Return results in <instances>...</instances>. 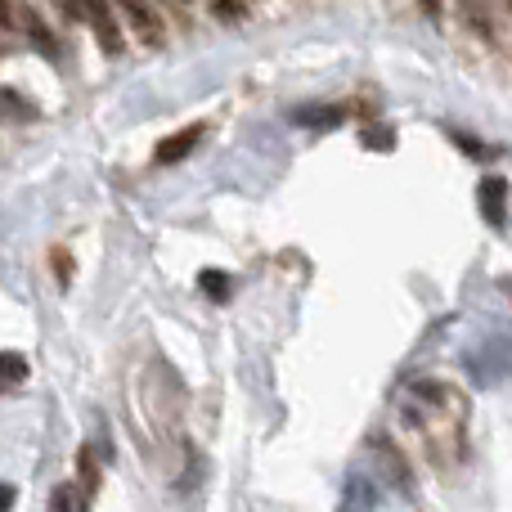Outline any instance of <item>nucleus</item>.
I'll return each mask as SVG.
<instances>
[{
	"instance_id": "obj_14",
	"label": "nucleus",
	"mask_w": 512,
	"mask_h": 512,
	"mask_svg": "<svg viewBox=\"0 0 512 512\" xmlns=\"http://www.w3.org/2000/svg\"><path fill=\"white\" fill-rule=\"evenodd\" d=\"M364 144H369V149H391V144H396V135H391V131H364Z\"/></svg>"
},
{
	"instance_id": "obj_13",
	"label": "nucleus",
	"mask_w": 512,
	"mask_h": 512,
	"mask_svg": "<svg viewBox=\"0 0 512 512\" xmlns=\"http://www.w3.org/2000/svg\"><path fill=\"white\" fill-rule=\"evenodd\" d=\"M5 369H9V387H18V382L27 378V364H23V355H18V351L5 355Z\"/></svg>"
},
{
	"instance_id": "obj_18",
	"label": "nucleus",
	"mask_w": 512,
	"mask_h": 512,
	"mask_svg": "<svg viewBox=\"0 0 512 512\" xmlns=\"http://www.w3.org/2000/svg\"><path fill=\"white\" fill-rule=\"evenodd\" d=\"M508 5H512V0H508Z\"/></svg>"
},
{
	"instance_id": "obj_3",
	"label": "nucleus",
	"mask_w": 512,
	"mask_h": 512,
	"mask_svg": "<svg viewBox=\"0 0 512 512\" xmlns=\"http://www.w3.org/2000/svg\"><path fill=\"white\" fill-rule=\"evenodd\" d=\"M86 23L95 27V41L104 54H122V27H117L113 9H108V0H86Z\"/></svg>"
},
{
	"instance_id": "obj_11",
	"label": "nucleus",
	"mask_w": 512,
	"mask_h": 512,
	"mask_svg": "<svg viewBox=\"0 0 512 512\" xmlns=\"http://www.w3.org/2000/svg\"><path fill=\"white\" fill-rule=\"evenodd\" d=\"M207 5H212V14L216 18H243V9H248V0H207Z\"/></svg>"
},
{
	"instance_id": "obj_1",
	"label": "nucleus",
	"mask_w": 512,
	"mask_h": 512,
	"mask_svg": "<svg viewBox=\"0 0 512 512\" xmlns=\"http://www.w3.org/2000/svg\"><path fill=\"white\" fill-rule=\"evenodd\" d=\"M477 207H481V221L504 230L508 225V180L504 176H486L477 185Z\"/></svg>"
},
{
	"instance_id": "obj_4",
	"label": "nucleus",
	"mask_w": 512,
	"mask_h": 512,
	"mask_svg": "<svg viewBox=\"0 0 512 512\" xmlns=\"http://www.w3.org/2000/svg\"><path fill=\"white\" fill-rule=\"evenodd\" d=\"M117 5H122V14L131 18V27H135V32H140L149 45H162V41H167V32H162V18L149 9V0H117Z\"/></svg>"
},
{
	"instance_id": "obj_8",
	"label": "nucleus",
	"mask_w": 512,
	"mask_h": 512,
	"mask_svg": "<svg viewBox=\"0 0 512 512\" xmlns=\"http://www.w3.org/2000/svg\"><path fill=\"white\" fill-rule=\"evenodd\" d=\"M99 490V468H95V454L90 450H81V495H95Z\"/></svg>"
},
{
	"instance_id": "obj_16",
	"label": "nucleus",
	"mask_w": 512,
	"mask_h": 512,
	"mask_svg": "<svg viewBox=\"0 0 512 512\" xmlns=\"http://www.w3.org/2000/svg\"><path fill=\"white\" fill-rule=\"evenodd\" d=\"M418 9H423L427 18H441V0H418Z\"/></svg>"
},
{
	"instance_id": "obj_15",
	"label": "nucleus",
	"mask_w": 512,
	"mask_h": 512,
	"mask_svg": "<svg viewBox=\"0 0 512 512\" xmlns=\"http://www.w3.org/2000/svg\"><path fill=\"white\" fill-rule=\"evenodd\" d=\"M54 270H59V283L72 279V261H68V252L63 248H54Z\"/></svg>"
},
{
	"instance_id": "obj_7",
	"label": "nucleus",
	"mask_w": 512,
	"mask_h": 512,
	"mask_svg": "<svg viewBox=\"0 0 512 512\" xmlns=\"http://www.w3.org/2000/svg\"><path fill=\"white\" fill-rule=\"evenodd\" d=\"M450 140L459 144L463 153H472V158H481V162H490V158H495V149H486V144H481L477 135H463V131H454V126H450Z\"/></svg>"
},
{
	"instance_id": "obj_12",
	"label": "nucleus",
	"mask_w": 512,
	"mask_h": 512,
	"mask_svg": "<svg viewBox=\"0 0 512 512\" xmlns=\"http://www.w3.org/2000/svg\"><path fill=\"white\" fill-rule=\"evenodd\" d=\"M27 36H32V41H41V50H45V54H54V50H59V45H54V36L45 32V23H41V18H27Z\"/></svg>"
},
{
	"instance_id": "obj_2",
	"label": "nucleus",
	"mask_w": 512,
	"mask_h": 512,
	"mask_svg": "<svg viewBox=\"0 0 512 512\" xmlns=\"http://www.w3.org/2000/svg\"><path fill=\"white\" fill-rule=\"evenodd\" d=\"M203 135H207V122H194V126H185V131L167 135V140H158V149H153V162H158V167H176V162H185L189 153L198 149Z\"/></svg>"
},
{
	"instance_id": "obj_6",
	"label": "nucleus",
	"mask_w": 512,
	"mask_h": 512,
	"mask_svg": "<svg viewBox=\"0 0 512 512\" xmlns=\"http://www.w3.org/2000/svg\"><path fill=\"white\" fill-rule=\"evenodd\" d=\"M198 288L207 292V297H216V301H225L234 292V283H230V274H221V270H203V279H198Z\"/></svg>"
},
{
	"instance_id": "obj_17",
	"label": "nucleus",
	"mask_w": 512,
	"mask_h": 512,
	"mask_svg": "<svg viewBox=\"0 0 512 512\" xmlns=\"http://www.w3.org/2000/svg\"><path fill=\"white\" fill-rule=\"evenodd\" d=\"M180 5H185V0H180Z\"/></svg>"
},
{
	"instance_id": "obj_5",
	"label": "nucleus",
	"mask_w": 512,
	"mask_h": 512,
	"mask_svg": "<svg viewBox=\"0 0 512 512\" xmlns=\"http://www.w3.org/2000/svg\"><path fill=\"white\" fill-rule=\"evenodd\" d=\"M342 117H346V108H337V104H301L288 113V122L310 126V131H328V126H342Z\"/></svg>"
},
{
	"instance_id": "obj_9",
	"label": "nucleus",
	"mask_w": 512,
	"mask_h": 512,
	"mask_svg": "<svg viewBox=\"0 0 512 512\" xmlns=\"http://www.w3.org/2000/svg\"><path fill=\"white\" fill-rule=\"evenodd\" d=\"M50 512H86V504L77 499V490L72 486H59L54 490V499H50Z\"/></svg>"
},
{
	"instance_id": "obj_10",
	"label": "nucleus",
	"mask_w": 512,
	"mask_h": 512,
	"mask_svg": "<svg viewBox=\"0 0 512 512\" xmlns=\"http://www.w3.org/2000/svg\"><path fill=\"white\" fill-rule=\"evenodd\" d=\"M463 14H468L481 32H490V0H463Z\"/></svg>"
}]
</instances>
